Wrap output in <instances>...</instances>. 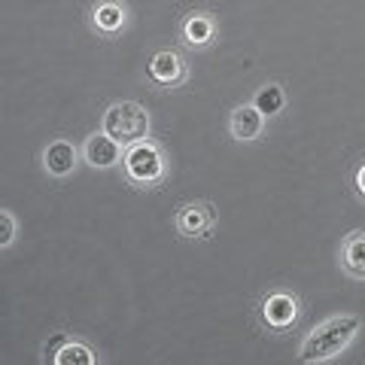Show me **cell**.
Masks as SVG:
<instances>
[{"mask_svg":"<svg viewBox=\"0 0 365 365\" xmlns=\"http://www.w3.org/2000/svg\"><path fill=\"white\" fill-rule=\"evenodd\" d=\"M359 326H362V319L353 317V314H341V317L326 319V323H319L314 332L302 341L299 359L302 362H326V359H335L341 350L350 347V341L356 338Z\"/></svg>","mask_w":365,"mask_h":365,"instance_id":"cell-1","label":"cell"},{"mask_svg":"<svg viewBox=\"0 0 365 365\" xmlns=\"http://www.w3.org/2000/svg\"><path fill=\"white\" fill-rule=\"evenodd\" d=\"M104 131L122 146L140 143L146 140V131H150V113L134 101H119L104 113Z\"/></svg>","mask_w":365,"mask_h":365,"instance_id":"cell-2","label":"cell"},{"mask_svg":"<svg viewBox=\"0 0 365 365\" xmlns=\"http://www.w3.org/2000/svg\"><path fill=\"white\" fill-rule=\"evenodd\" d=\"M125 174L128 180H134L137 186H153L165 177V158L162 150L155 143H131L128 153H125Z\"/></svg>","mask_w":365,"mask_h":365,"instance_id":"cell-3","label":"cell"},{"mask_svg":"<svg viewBox=\"0 0 365 365\" xmlns=\"http://www.w3.org/2000/svg\"><path fill=\"white\" fill-rule=\"evenodd\" d=\"M216 225V213L207 201L195 204H182L177 210V232L182 237H207Z\"/></svg>","mask_w":365,"mask_h":365,"instance_id":"cell-4","label":"cell"},{"mask_svg":"<svg viewBox=\"0 0 365 365\" xmlns=\"http://www.w3.org/2000/svg\"><path fill=\"white\" fill-rule=\"evenodd\" d=\"M122 143H116L113 137L107 134V131H101V134H91L88 140H86V146H83V155H86V162L91 165V168H113L119 162V155H122V150H119Z\"/></svg>","mask_w":365,"mask_h":365,"instance_id":"cell-5","label":"cell"},{"mask_svg":"<svg viewBox=\"0 0 365 365\" xmlns=\"http://www.w3.org/2000/svg\"><path fill=\"white\" fill-rule=\"evenodd\" d=\"M262 317H265V323L271 329H287L289 323H295V317H299V302H295V295L274 292V295H268L265 307H262Z\"/></svg>","mask_w":365,"mask_h":365,"instance_id":"cell-6","label":"cell"},{"mask_svg":"<svg viewBox=\"0 0 365 365\" xmlns=\"http://www.w3.org/2000/svg\"><path fill=\"white\" fill-rule=\"evenodd\" d=\"M150 76L162 86H177L186 79V64L177 52H155L150 61Z\"/></svg>","mask_w":365,"mask_h":365,"instance_id":"cell-7","label":"cell"},{"mask_svg":"<svg viewBox=\"0 0 365 365\" xmlns=\"http://www.w3.org/2000/svg\"><path fill=\"white\" fill-rule=\"evenodd\" d=\"M228 128H232V137L235 140H256V137L262 134V128H265V116L253 107H237L232 113V119H228Z\"/></svg>","mask_w":365,"mask_h":365,"instance_id":"cell-8","label":"cell"},{"mask_svg":"<svg viewBox=\"0 0 365 365\" xmlns=\"http://www.w3.org/2000/svg\"><path fill=\"white\" fill-rule=\"evenodd\" d=\"M43 165L52 177H67L76 168V146L67 140H52L43 153Z\"/></svg>","mask_w":365,"mask_h":365,"instance_id":"cell-9","label":"cell"},{"mask_svg":"<svg viewBox=\"0 0 365 365\" xmlns=\"http://www.w3.org/2000/svg\"><path fill=\"white\" fill-rule=\"evenodd\" d=\"M341 265L350 277L365 280V232H353L341 244Z\"/></svg>","mask_w":365,"mask_h":365,"instance_id":"cell-10","label":"cell"},{"mask_svg":"<svg viewBox=\"0 0 365 365\" xmlns=\"http://www.w3.org/2000/svg\"><path fill=\"white\" fill-rule=\"evenodd\" d=\"M95 25L101 31H107V34L119 31L125 25V6L116 4V0H104V4L95 9Z\"/></svg>","mask_w":365,"mask_h":365,"instance_id":"cell-11","label":"cell"},{"mask_svg":"<svg viewBox=\"0 0 365 365\" xmlns=\"http://www.w3.org/2000/svg\"><path fill=\"white\" fill-rule=\"evenodd\" d=\"M182 37H186V43H192V46L210 43V37H213V21L207 16H192L186 25H182Z\"/></svg>","mask_w":365,"mask_h":365,"instance_id":"cell-12","label":"cell"},{"mask_svg":"<svg viewBox=\"0 0 365 365\" xmlns=\"http://www.w3.org/2000/svg\"><path fill=\"white\" fill-rule=\"evenodd\" d=\"M256 110L262 113V116H274V113H280L283 110V88L280 86H265L256 95Z\"/></svg>","mask_w":365,"mask_h":365,"instance_id":"cell-13","label":"cell"},{"mask_svg":"<svg viewBox=\"0 0 365 365\" xmlns=\"http://www.w3.org/2000/svg\"><path fill=\"white\" fill-rule=\"evenodd\" d=\"M55 362L58 365H71V362H83V365H91L95 362V353L83 344H64L61 353H55Z\"/></svg>","mask_w":365,"mask_h":365,"instance_id":"cell-14","label":"cell"},{"mask_svg":"<svg viewBox=\"0 0 365 365\" xmlns=\"http://www.w3.org/2000/svg\"><path fill=\"white\" fill-rule=\"evenodd\" d=\"M13 241H16V220L13 213L0 210V247H9Z\"/></svg>","mask_w":365,"mask_h":365,"instance_id":"cell-15","label":"cell"},{"mask_svg":"<svg viewBox=\"0 0 365 365\" xmlns=\"http://www.w3.org/2000/svg\"><path fill=\"white\" fill-rule=\"evenodd\" d=\"M356 189L362 192V195H365V165L356 170Z\"/></svg>","mask_w":365,"mask_h":365,"instance_id":"cell-16","label":"cell"}]
</instances>
